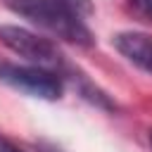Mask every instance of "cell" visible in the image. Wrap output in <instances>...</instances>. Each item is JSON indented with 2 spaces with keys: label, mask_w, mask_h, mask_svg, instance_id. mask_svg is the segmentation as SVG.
I'll use <instances>...</instances> for the list:
<instances>
[{
  "label": "cell",
  "mask_w": 152,
  "mask_h": 152,
  "mask_svg": "<svg viewBox=\"0 0 152 152\" xmlns=\"http://www.w3.org/2000/svg\"><path fill=\"white\" fill-rule=\"evenodd\" d=\"M7 7L19 17L28 19L33 26L43 28L52 38L74 43L81 48L93 45V33L74 7L59 0H7Z\"/></svg>",
  "instance_id": "cell-1"
},
{
  "label": "cell",
  "mask_w": 152,
  "mask_h": 152,
  "mask_svg": "<svg viewBox=\"0 0 152 152\" xmlns=\"http://www.w3.org/2000/svg\"><path fill=\"white\" fill-rule=\"evenodd\" d=\"M0 43L5 48H10L14 55L31 62L33 66H40V69H48V71H55V74H59L66 66V59L59 52V48L50 38H43L38 33L28 31V28L2 24L0 26Z\"/></svg>",
  "instance_id": "cell-2"
},
{
  "label": "cell",
  "mask_w": 152,
  "mask_h": 152,
  "mask_svg": "<svg viewBox=\"0 0 152 152\" xmlns=\"http://www.w3.org/2000/svg\"><path fill=\"white\" fill-rule=\"evenodd\" d=\"M0 81L19 93H26L31 97L40 100H59L62 97V78L55 71L40 69V66H24L0 59Z\"/></svg>",
  "instance_id": "cell-3"
},
{
  "label": "cell",
  "mask_w": 152,
  "mask_h": 152,
  "mask_svg": "<svg viewBox=\"0 0 152 152\" xmlns=\"http://www.w3.org/2000/svg\"><path fill=\"white\" fill-rule=\"evenodd\" d=\"M114 48L135 66L152 74V38L135 31H124L114 36Z\"/></svg>",
  "instance_id": "cell-4"
},
{
  "label": "cell",
  "mask_w": 152,
  "mask_h": 152,
  "mask_svg": "<svg viewBox=\"0 0 152 152\" xmlns=\"http://www.w3.org/2000/svg\"><path fill=\"white\" fill-rule=\"evenodd\" d=\"M128 10L145 24H152V0H128Z\"/></svg>",
  "instance_id": "cell-5"
},
{
  "label": "cell",
  "mask_w": 152,
  "mask_h": 152,
  "mask_svg": "<svg viewBox=\"0 0 152 152\" xmlns=\"http://www.w3.org/2000/svg\"><path fill=\"white\" fill-rule=\"evenodd\" d=\"M59 2H66L69 7H74V10H76L78 14H83V17L93 12V2H90V0H59Z\"/></svg>",
  "instance_id": "cell-6"
},
{
  "label": "cell",
  "mask_w": 152,
  "mask_h": 152,
  "mask_svg": "<svg viewBox=\"0 0 152 152\" xmlns=\"http://www.w3.org/2000/svg\"><path fill=\"white\" fill-rule=\"evenodd\" d=\"M0 152H24V150H19V147H17V145H12L10 140L0 138Z\"/></svg>",
  "instance_id": "cell-7"
},
{
  "label": "cell",
  "mask_w": 152,
  "mask_h": 152,
  "mask_svg": "<svg viewBox=\"0 0 152 152\" xmlns=\"http://www.w3.org/2000/svg\"><path fill=\"white\" fill-rule=\"evenodd\" d=\"M150 142H152V131H150Z\"/></svg>",
  "instance_id": "cell-8"
}]
</instances>
